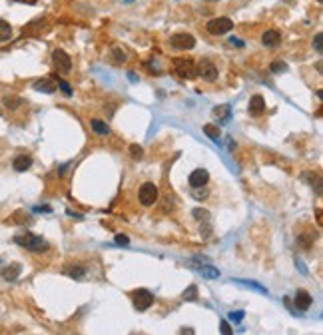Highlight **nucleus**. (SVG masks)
Listing matches in <instances>:
<instances>
[{"label":"nucleus","instance_id":"nucleus-1","mask_svg":"<svg viewBox=\"0 0 323 335\" xmlns=\"http://www.w3.org/2000/svg\"><path fill=\"white\" fill-rule=\"evenodd\" d=\"M14 243H18L20 248L28 250V252H34V254H42V252H48V241L40 235H34L30 232H22V233H16L14 235Z\"/></svg>","mask_w":323,"mask_h":335},{"label":"nucleus","instance_id":"nucleus-2","mask_svg":"<svg viewBox=\"0 0 323 335\" xmlns=\"http://www.w3.org/2000/svg\"><path fill=\"white\" fill-rule=\"evenodd\" d=\"M130 297H132V303H134V308H136L138 311L150 309L152 303H154V293L148 291V289H134V291L130 293Z\"/></svg>","mask_w":323,"mask_h":335},{"label":"nucleus","instance_id":"nucleus-3","mask_svg":"<svg viewBox=\"0 0 323 335\" xmlns=\"http://www.w3.org/2000/svg\"><path fill=\"white\" fill-rule=\"evenodd\" d=\"M205 28H208L210 34L222 36V34L229 32V30L233 28V22H231V18H227V16H218V18H214V20H210L208 24H205Z\"/></svg>","mask_w":323,"mask_h":335},{"label":"nucleus","instance_id":"nucleus-4","mask_svg":"<svg viewBox=\"0 0 323 335\" xmlns=\"http://www.w3.org/2000/svg\"><path fill=\"white\" fill-rule=\"evenodd\" d=\"M138 198H140V204L150 207L158 202V188L156 184H152V181H146V184H142L140 192H138Z\"/></svg>","mask_w":323,"mask_h":335},{"label":"nucleus","instance_id":"nucleus-5","mask_svg":"<svg viewBox=\"0 0 323 335\" xmlns=\"http://www.w3.org/2000/svg\"><path fill=\"white\" fill-rule=\"evenodd\" d=\"M196 68H198V76H201L205 82H216V80H218V76H220L218 66L212 62V60H208V58H203Z\"/></svg>","mask_w":323,"mask_h":335},{"label":"nucleus","instance_id":"nucleus-6","mask_svg":"<svg viewBox=\"0 0 323 335\" xmlns=\"http://www.w3.org/2000/svg\"><path fill=\"white\" fill-rule=\"evenodd\" d=\"M52 62H54V66L58 68V72H70L72 70V58L64 52V50H60V48H56L54 52H52Z\"/></svg>","mask_w":323,"mask_h":335},{"label":"nucleus","instance_id":"nucleus-7","mask_svg":"<svg viewBox=\"0 0 323 335\" xmlns=\"http://www.w3.org/2000/svg\"><path fill=\"white\" fill-rule=\"evenodd\" d=\"M170 44L174 48H178V50H192L196 46V38L192 34H188V32H178V34H174L170 38Z\"/></svg>","mask_w":323,"mask_h":335},{"label":"nucleus","instance_id":"nucleus-8","mask_svg":"<svg viewBox=\"0 0 323 335\" xmlns=\"http://www.w3.org/2000/svg\"><path fill=\"white\" fill-rule=\"evenodd\" d=\"M175 72H178V76L184 80H192L198 76V68L194 62H190V60H178V62H175Z\"/></svg>","mask_w":323,"mask_h":335},{"label":"nucleus","instance_id":"nucleus-9","mask_svg":"<svg viewBox=\"0 0 323 335\" xmlns=\"http://www.w3.org/2000/svg\"><path fill=\"white\" fill-rule=\"evenodd\" d=\"M188 181H190V186H192L194 190H198V188H205V186H208V181H210V174H208V170L198 168V170H194V172L190 174Z\"/></svg>","mask_w":323,"mask_h":335},{"label":"nucleus","instance_id":"nucleus-10","mask_svg":"<svg viewBox=\"0 0 323 335\" xmlns=\"http://www.w3.org/2000/svg\"><path fill=\"white\" fill-rule=\"evenodd\" d=\"M311 303H313V297L309 295V291L298 289V293H296V308L299 311H307L311 308Z\"/></svg>","mask_w":323,"mask_h":335},{"label":"nucleus","instance_id":"nucleus-11","mask_svg":"<svg viewBox=\"0 0 323 335\" xmlns=\"http://www.w3.org/2000/svg\"><path fill=\"white\" fill-rule=\"evenodd\" d=\"M56 88H58V82L54 78H42V80L34 82V90H38V92H44V94L56 92Z\"/></svg>","mask_w":323,"mask_h":335},{"label":"nucleus","instance_id":"nucleus-12","mask_svg":"<svg viewBox=\"0 0 323 335\" xmlns=\"http://www.w3.org/2000/svg\"><path fill=\"white\" fill-rule=\"evenodd\" d=\"M263 112H266V100H263V96L261 94L251 96V100H249V114L251 116H261Z\"/></svg>","mask_w":323,"mask_h":335},{"label":"nucleus","instance_id":"nucleus-13","mask_svg":"<svg viewBox=\"0 0 323 335\" xmlns=\"http://www.w3.org/2000/svg\"><path fill=\"white\" fill-rule=\"evenodd\" d=\"M196 267V271L199 273L201 278H205V280H218L222 273H220V269L218 267H212V265H194Z\"/></svg>","mask_w":323,"mask_h":335},{"label":"nucleus","instance_id":"nucleus-14","mask_svg":"<svg viewBox=\"0 0 323 335\" xmlns=\"http://www.w3.org/2000/svg\"><path fill=\"white\" fill-rule=\"evenodd\" d=\"M20 271H22V265L20 263H10V265H6L2 269V278L6 282H16L18 276H20Z\"/></svg>","mask_w":323,"mask_h":335},{"label":"nucleus","instance_id":"nucleus-15","mask_svg":"<svg viewBox=\"0 0 323 335\" xmlns=\"http://www.w3.org/2000/svg\"><path fill=\"white\" fill-rule=\"evenodd\" d=\"M30 166H32V158H30V156H26V154L16 156V158H14V162H12V168H14L16 172H26Z\"/></svg>","mask_w":323,"mask_h":335},{"label":"nucleus","instance_id":"nucleus-16","mask_svg":"<svg viewBox=\"0 0 323 335\" xmlns=\"http://www.w3.org/2000/svg\"><path fill=\"white\" fill-rule=\"evenodd\" d=\"M279 40H281L279 30H268V32H263V36H261L263 46H275V44H279Z\"/></svg>","mask_w":323,"mask_h":335},{"label":"nucleus","instance_id":"nucleus-17","mask_svg":"<svg viewBox=\"0 0 323 335\" xmlns=\"http://www.w3.org/2000/svg\"><path fill=\"white\" fill-rule=\"evenodd\" d=\"M214 114L218 116V120L222 122V124H227V122H229V116H231V108H229V104H224V106L214 108Z\"/></svg>","mask_w":323,"mask_h":335},{"label":"nucleus","instance_id":"nucleus-18","mask_svg":"<svg viewBox=\"0 0 323 335\" xmlns=\"http://www.w3.org/2000/svg\"><path fill=\"white\" fill-rule=\"evenodd\" d=\"M64 273H68L72 280H82L86 276V267H82V265H68L64 269Z\"/></svg>","mask_w":323,"mask_h":335},{"label":"nucleus","instance_id":"nucleus-19","mask_svg":"<svg viewBox=\"0 0 323 335\" xmlns=\"http://www.w3.org/2000/svg\"><path fill=\"white\" fill-rule=\"evenodd\" d=\"M92 130H94L96 134H100V136L110 134V126L106 124L104 120H100V118H94V120H92Z\"/></svg>","mask_w":323,"mask_h":335},{"label":"nucleus","instance_id":"nucleus-20","mask_svg":"<svg viewBox=\"0 0 323 335\" xmlns=\"http://www.w3.org/2000/svg\"><path fill=\"white\" fill-rule=\"evenodd\" d=\"M10 38H12V26L6 20L0 18V42H6Z\"/></svg>","mask_w":323,"mask_h":335},{"label":"nucleus","instance_id":"nucleus-21","mask_svg":"<svg viewBox=\"0 0 323 335\" xmlns=\"http://www.w3.org/2000/svg\"><path fill=\"white\" fill-rule=\"evenodd\" d=\"M203 134L208 136L210 140H214V142H218V140H220V136H222L220 128H218V126H214V124H205V126H203Z\"/></svg>","mask_w":323,"mask_h":335},{"label":"nucleus","instance_id":"nucleus-22","mask_svg":"<svg viewBox=\"0 0 323 335\" xmlns=\"http://www.w3.org/2000/svg\"><path fill=\"white\" fill-rule=\"evenodd\" d=\"M240 285H246V287H251V289H257L259 293H266L268 295V289L263 287V285H259V283H255V282H246V280H236Z\"/></svg>","mask_w":323,"mask_h":335},{"label":"nucleus","instance_id":"nucleus-23","mask_svg":"<svg viewBox=\"0 0 323 335\" xmlns=\"http://www.w3.org/2000/svg\"><path fill=\"white\" fill-rule=\"evenodd\" d=\"M186 301H196L198 299V285H190L186 291H184V295H182Z\"/></svg>","mask_w":323,"mask_h":335},{"label":"nucleus","instance_id":"nucleus-24","mask_svg":"<svg viewBox=\"0 0 323 335\" xmlns=\"http://www.w3.org/2000/svg\"><path fill=\"white\" fill-rule=\"evenodd\" d=\"M130 156H132L134 160H142V158H144V150H142V146L132 144V146H130Z\"/></svg>","mask_w":323,"mask_h":335},{"label":"nucleus","instance_id":"nucleus-25","mask_svg":"<svg viewBox=\"0 0 323 335\" xmlns=\"http://www.w3.org/2000/svg\"><path fill=\"white\" fill-rule=\"evenodd\" d=\"M192 214H194V218L198 220V222H210V214H208V211H205V209H194L192 211Z\"/></svg>","mask_w":323,"mask_h":335},{"label":"nucleus","instance_id":"nucleus-26","mask_svg":"<svg viewBox=\"0 0 323 335\" xmlns=\"http://www.w3.org/2000/svg\"><path fill=\"white\" fill-rule=\"evenodd\" d=\"M112 54H114V62H126V60H128V56H126V52L124 50H120V48H114L112 50Z\"/></svg>","mask_w":323,"mask_h":335},{"label":"nucleus","instance_id":"nucleus-27","mask_svg":"<svg viewBox=\"0 0 323 335\" xmlns=\"http://www.w3.org/2000/svg\"><path fill=\"white\" fill-rule=\"evenodd\" d=\"M270 70H272V72H275V74H281V72H285V70H287V64H285V62H279V60H277V62H272Z\"/></svg>","mask_w":323,"mask_h":335},{"label":"nucleus","instance_id":"nucleus-28","mask_svg":"<svg viewBox=\"0 0 323 335\" xmlns=\"http://www.w3.org/2000/svg\"><path fill=\"white\" fill-rule=\"evenodd\" d=\"M4 104H6L10 110H14V108H18V104H22V100H20V98H12V96H6V98H4Z\"/></svg>","mask_w":323,"mask_h":335},{"label":"nucleus","instance_id":"nucleus-29","mask_svg":"<svg viewBox=\"0 0 323 335\" xmlns=\"http://www.w3.org/2000/svg\"><path fill=\"white\" fill-rule=\"evenodd\" d=\"M58 86L62 88V92H64L66 96H72V88H70V84H68L66 80H60V78H58Z\"/></svg>","mask_w":323,"mask_h":335},{"label":"nucleus","instance_id":"nucleus-30","mask_svg":"<svg viewBox=\"0 0 323 335\" xmlns=\"http://www.w3.org/2000/svg\"><path fill=\"white\" fill-rule=\"evenodd\" d=\"M220 331H222V335H233V331H231V327H229V323L225 319L220 321Z\"/></svg>","mask_w":323,"mask_h":335},{"label":"nucleus","instance_id":"nucleus-31","mask_svg":"<svg viewBox=\"0 0 323 335\" xmlns=\"http://www.w3.org/2000/svg\"><path fill=\"white\" fill-rule=\"evenodd\" d=\"M244 317H246V311H242V309H240V311H236V313H233V311L229 313V319H231L233 323H240Z\"/></svg>","mask_w":323,"mask_h":335},{"label":"nucleus","instance_id":"nucleus-32","mask_svg":"<svg viewBox=\"0 0 323 335\" xmlns=\"http://www.w3.org/2000/svg\"><path fill=\"white\" fill-rule=\"evenodd\" d=\"M313 46H315V50L321 54L323 52V44H321V32H317L315 34V38H313Z\"/></svg>","mask_w":323,"mask_h":335},{"label":"nucleus","instance_id":"nucleus-33","mask_svg":"<svg viewBox=\"0 0 323 335\" xmlns=\"http://www.w3.org/2000/svg\"><path fill=\"white\" fill-rule=\"evenodd\" d=\"M116 243H118V246H128V243H130V239H128L126 235L118 233V235H116Z\"/></svg>","mask_w":323,"mask_h":335},{"label":"nucleus","instance_id":"nucleus-34","mask_svg":"<svg viewBox=\"0 0 323 335\" xmlns=\"http://www.w3.org/2000/svg\"><path fill=\"white\" fill-rule=\"evenodd\" d=\"M180 335H194V329H192V327H188V329L184 327V329L180 331Z\"/></svg>","mask_w":323,"mask_h":335},{"label":"nucleus","instance_id":"nucleus-35","mask_svg":"<svg viewBox=\"0 0 323 335\" xmlns=\"http://www.w3.org/2000/svg\"><path fill=\"white\" fill-rule=\"evenodd\" d=\"M134 335H142V333H134Z\"/></svg>","mask_w":323,"mask_h":335},{"label":"nucleus","instance_id":"nucleus-36","mask_svg":"<svg viewBox=\"0 0 323 335\" xmlns=\"http://www.w3.org/2000/svg\"><path fill=\"white\" fill-rule=\"evenodd\" d=\"M0 114H2V110H0Z\"/></svg>","mask_w":323,"mask_h":335},{"label":"nucleus","instance_id":"nucleus-37","mask_svg":"<svg viewBox=\"0 0 323 335\" xmlns=\"http://www.w3.org/2000/svg\"><path fill=\"white\" fill-rule=\"evenodd\" d=\"M319 2H321V0H319Z\"/></svg>","mask_w":323,"mask_h":335},{"label":"nucleus","instance_id":"nucleus-38","mask_svg":"<svg viewBox=\"0 0 323 335\" xmlns=\"http://www.w3.org/2000/svg\"><path fill=\"white\" fill-rule=\"evenodd\" d=\"M0 261H2V259H0Z\"/></svg>","mask_w":323,"mask_h":335}]
</instances>
